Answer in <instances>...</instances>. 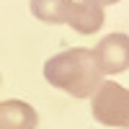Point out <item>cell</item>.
<instances>
[{
	"label": "cell",
	"mask_w": 129,
	"mask_h": 129,
	"mask_svg": "<svg viewBox=\"0 0 129 129\" xmlns=\"http://www.w3.org/2000/svg\"><path fill=\"white\" fill-rule=\"evenodd\" d=\"M44 78L49 85L70 93L72 98H90L103 83V72L93 57V49L72 47L44 62Z\"/></svg>",
	"instance_id": "obj_1"
},
{
	"label": "cell",
	"mask_w": 129,
	"mask_h": 129,
	"mask_svg": "<svg viewBox=\"0 0 129 129\" xmlns=\"http://www.w3.org/2000/svg\"><path fill=\"white\" fill-rule=\"evenodd\" d=\"M90 98V114L98 124L129 129V88L106 80L95 88Z\"/></svg>",
	"instance_id": "obj_2"
},
{
	"label": "cell",
	"mask_w": 129,
	"mask_h": 129,
	"mask_svg": "<svg viewBox=\"0 0 129 129\" xmlns=\"http://www.w3.org/2000/svg\"><path fill=\"white\" fill-rule=\"evenodd\" d=\"M93 57L103 75H119V72L129 70V36L119 34V31L103 36L95 44Z\"/></svg>",
	"instance_id": "obj_3"
},
{
	"label": "cell",
	"mask_w": 129,
	"mask_h": 129,
	"mask_svg": "<svg viewBox=\"0 0 129 129\" xmlns=\"http://www.w3.org/2000/svg\"><path fill=\"white\" fill-rule=\"evenodd\" d=\"M39 114L31 103L10 98L0 101V129H36Z\"/></svg>",
	"instance_id": "obj_4"
},
{
	"label": "cell",
	"mask_w": 129,
	"mask_h": 129,
	"mask_svg": "<svg viewBox=\"0 0 129 129\" xmlns=\"http://www.w3.org/2000/svg\"><path fill=\"white\" fill-rule=\"evenodd\" d=\"M103 8L93 0H80V3H72L70 16H67V26L75 28L78 34H95L103 26Z\"/></svg>",
	"instance_id": "obj_5"
},
{
	"label": "cell",
	"mask_w": 129,
	"mask_h": 129,
	"mask_svg": "<svg viewBox=\"0 0 129 129\" xmlns=\"http://www.w3.org/2000/svg\"><path fill=\"white\" fill-rule=\"evenodd\" d=\"M72 0H31V13H34L41 23H67Z\"/></svg>",
	"instance_id": "obj_6"
},
{
	"label": "cell",
	"mask_w": 129,
	"mask_h": 129,
	"mask_svg": "<svg viewBox=\"0 0 129 129\" xmlns=\"http://www.w3.org/2000/svg\"><path fill=\"white\" fill-rule=\"evenodd\" d=\"M93 3H98V5L103 8V5H116V3H119V0H93Z\"/></svg>",
	"instance_id": "obj_7"
}]
</instances>
